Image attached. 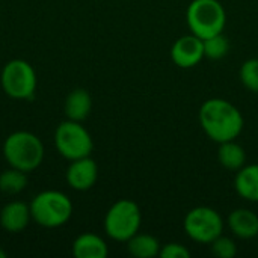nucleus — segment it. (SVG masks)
<instances>
[{
  "mask_svg": "<svg viewBox=\"0 0 258 258\" xmlns=\"http://www.w3.org/2000/svg\"><path fill=\"white\" fill-rule=\"evenodd\" d=\"M198 119L204 133L218 144L234 141L245 125L242 112L224 98L206 100L201 104Z\"/></svg>",
  "mask_w": 258,
  "mask_h": 258,
  "instance_id": "obj_1",
  "label": "nucleus"
},
{
  "mask_svg": "<svg viewBox=\"0 0 258 258\" xmlns=\"http://www.w3.org/2000/svg\"><path fill=\"white\" fill-rule=\"evenodd\" d=\"M3 157L11 168L32 172L44 160L42 141L30 132H14L3 142Z\"/></svg>",
  "mask_w": 258,
  "mask_h": 258,
  "instance_id": "obj_2",
  "label": "nucleus"
},
{
  "mask_svg": "<svg viewBox=\"0 0 258 258\" xmlns=\"http://www.w3.org/2000/svg\"><path fill=\"white\" fill-rule=\"evenodd\" d=\"M29 206L32 219L44 228L62 227L71 219L73 215L71 200L59 190L39 192Z\"/></svg>",
  "mask_w": 258,
  "mask_h": 258,
  "instance_id": "obj_3",
  "label": "nucleus"
},
{
  "mask_svg": "<svg viewBox=\"0 0 258 258\" xmlns=\"http://www.w3.org/2000/svg\"><path fill=\"white\" fill-rule=\"evenodd\" d=\"M190 33L207 39L222 33L227 24V12L219 0H192L186 11Z\"/></svg>",
  "mask_w": 258,
  "mask_h": 258,
  "instance_id": "obj_4",
  "label": "nucleus"
},
{
  "mask_svg": "<svg viewBox=\"0 0 258 258\" xmlns=\"http://www.w3.org/2000/svg\"><path fill=\"white\" fill-rule=\"evenodd\" d=\"M142 213L132 200H119L110 206L104 216V231L115 242H127L139 233Z\"/></svg>",
  "mask_w": 258,
  "mask_h": 258,
  "instance_id": "obj_5",
  "label": "nucleus"
},
{
  "mask_svg": "<svg viewBox=\"0 0 258 258\" xmlns=\"http://www.w3.org/2000/svg\"><path fill=\"white\" fill-rule=\"evenodd\" d=\"M54 147L63 159L73 162L91 156L94 141L82 122L65 119L54 130Z\"/></svg>",
  "mask_w": 258,
  "mask_h": 258,
  "instance_id": "obj_6",
  "label": "nucleus"
},
{
  "mask_svg": "<svg viewBox=\"0 0 258 258\" xmlns=\"http://www.w3.org/2000/svg\"><path fill=\"white\" fill-rule=\"evenodd\" d=\"M5 94L14 100H32L36 91V73L33 67L23 59H12L5 63L0 76Z\"/></svg>",
  "mask_w": 258,
  "mask_h": 258,
  "instance_id": "obj_7",
  "label": "nucleus"
},
{
  "mask_svg": "<svg viewBox=\"0 0 258 258\" xmlns=\"http://www.w3.org/2000/svg\"><path fill=\"white\" fill-rule=\"evenodd\" d=\"M184 231L197 243L210 245L224 233V219L218 210L200 206L187 212L183 222Z\"/></svg>",
  "mask_w": 258,
  "mask_h": 258,
  "instance_id": "obj_8",
  "label": "nucleus"
},
{
  "mask_svg": "<svg viewBox=\"0 0 258 258\" xmlns=\"http://www.w3.org/2000/svg\"><path fill=\"white\" fill-rule=\"evenodd\" d=\"M204 57V39L194 33L180 36L171 47V59L180 68H194Z\"/></svg>",
  "mask_w": 258,
  "mask_h": 258,
  "instance_id": "obj_9",
  "label": "nucleus"
},
{
  "mask_svg": "<svg viewBox=\"0 0 258 258\" xmlns=\"http://www.w3.org/2000/svg\"><path fill=\"white\" fill-rule=\"evenodd\" d=\"M67 183L71 189L85 192L89 190L98 178V166L91 156L73 160L65 174Z\"/></svg>",
  "mask_w": 258,
  "mask_h": 258,
  "instance_id": "obj_10",
  "label": "nucleus"
},
{
  "mask_svg": "<svg viewBox=\"0 0 258 258\" xmlns=\"http://www.w3.org/2000/svg\"><path fill=\"white\" fill-rule=\"evenodd\" d=\"M30 221V206L23 201H11L0 210V225L11 234H17L26 230Z\"/></svg>",
  "mask_w": 258,
  "mask_h": 258,
  "instance_id": "obj_11",
  "label": "nucleus"
},
{
  "mask_svg": "<svg viewBox=\"0 0 258 258\" xmlns=\"http://www.w3.org/2000/svg\"><path fill=\"white\" fill-rule=\"evenodd\" d=\"M230 231L242 240H251L258 237V215L248 209H236L227 219Z\"/></svg>",
  "mask_w": 258,
  "mask_h": 258,
  "instance_id": "obj_12",
  "label": "nucleus"
},
{
  "mask_svg": "<svg viewBox=\"0 0 258 258\" xmlns=\"http://www.w3.org/2000/svg\"><path fill=\"white\" fill-rule=\"evenodd\" d=\"M91 109H92L91 94L86 89H83V88L73 89L67 95V98H65L63 112H65L67 119L82 122V121H85L89 116Z\"/></svg>",
  "mask_w": 258,
  "mask_h": 258,
  "instance_id": "obj_13",
  "label": "nucleus"
},
{
  "mask_svg": "<svg viewBox=\"0 0 258 258\" xmlns=\"http://www.w3.org/2000/svg\"><path fill=\"white\" fill-rule=\"evenodd\" d=\"M107 254V243L94 233H83L73 243V255L76 258H106Z\"/></svg>",
  "mask_w": 258,
  "mask_h": 258,
  "instance_id": "obj_14",
  "label": "nucleus"
},
{
  "mask_svg": "<svg viewBox=\"0 0 258 258\" xmlns=\"http://www.w3.org/2000/svg\"><path fill=\"white\" fill-rule=\"evenodd\" d=\"M234 189L249 203H258V165H245L236 172Z\"/></svg>",
  "mask_w": 258,
  "mask_h": 258,
  "instance_id": "obj_15",
  "label": "nucleus"
},
{
  "mask_svg": "<svg viewBox=\"0 0 258 258\" xmlns=\"http://www.w3.org/2000/svg\"><path fill=\"white\" fill-rule=\"evenodd\" d=\"M218 162L228 171L237 172L246 165V153L240 144L234 141H227L219 144L218 150Z\"/></svg>",
  "mask_w": 258,
  "mask_h": 258,
  "instance_id": "obj_16",
  "label": "nucleus"
},
{
  "mask_svg": "<svg viewBox=\"0 0 258 258\" xmlns=\"http://www.w3.org/2000/svg\"><path fill=\"white\" fill-rule=\"evenodd\" d=\"M125 243H127L128 254L136 258L157 257L162 248L159 240L154 236L147 234V233H136Z\"/></svg>",
  "mask_w": 258,
  "mask_h": 258,
  "instance_id": "obj_17",
  "label": "nucleus"
},
{
  "mask_svg": "<svg viewBox=\"0 0 258 258\" xmlns=\"http://www.w3.org/2000/svg\"><path fill=\"white\" fill-rule=\"evenodd\" d=\"M27 186V175L26 172L11 168L0 174V192L6 195H17L23 192Z\"/></svg>",
  "mask_w": 258,
  "mask_h": 258,
  "instance_id": "obj_18",
  "label": "nucleus"
},
{
  "mask_svg": "<svg viewBox=\"0 0 258 258\" xmlns=\"http://www.w3.org/2000/svg\"><path fill=\"white\" fill-rule=\"evenodd\" d=\"M230 51V39L224 33L213 35L204 39V56L212 60H219L225 57Z\"/></svg>",
  "mask_w": 258,
  "mask_h": 258,
  "instance_id": "obj_19",
  "label": "nucleus"
},
{
  "mask_svg": "<svg viewBox=\"0 0 258 258\" xmlns=\"http://www.w3.org/2000/svg\"><path fill=\"white\" fill-rule=\"evenodd\" d=\"M239 76H240L242 85L248 91L258 94V59L254 57V59L245 60L240 67Z\"/></svg>",
  "mask_w": 258,
  "mask_h": 258,
  "instance_id": "obj_20",
  "label": "nucleus"
},
{
  "mask_svg": "<svg viewBox=\"0 0 258 258\" xmlns=\"http://www.w3.org/2000/svg\"><path fill=\"white\" fill-rule=\"evenodd\" d=\"M210 252L218 258H233L237 254V245L233 239L221 234L210 243Z\"/></svg>",
  "mask_w": 258,
  "mask_h": 258,
  "instance_id": "obj_21",
  "label": "nucleus"
},
{
  "mask_svg": "<svg viewBox=\"0 0 258 258\" xmlns=\"http://www.w3.org/2000/svg\"><path fill=\"white\" fill-rule=\"evenodd\" d=\"M159 255L162 258H190V251L181 243L171 242L160 248Z\"/></svg>",
  "mask_w": 258,
  "mask_h": 258,
  "instance_id": "obj_22",
  "label": "nucleus"
},
{
  "mask_svg": "<svg viewBox=\"0 0 258 258\" xmlns=\"http://www.w3.org/2000/svg\"><path fill=\"white\" fill-rule=\"evenodd\" d=\"M6 255H8V254H6V252H5V251L0 248V258H6Z\"/></svg>",
  "mask_w": 258,
  "mask_h": 258,
  "instance_id": "obj_23",
  "label": "nucleus"
}]
</instances>
